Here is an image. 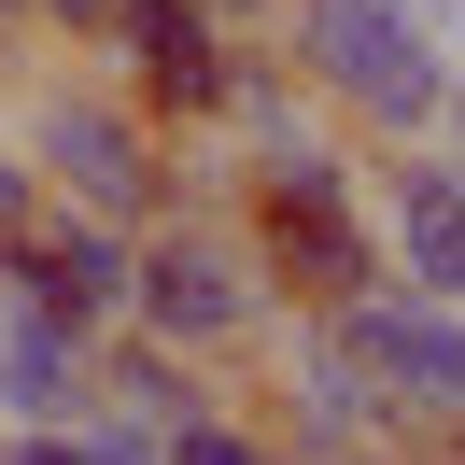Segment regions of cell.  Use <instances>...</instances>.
Returning a JSON list of instances; mask_svg holds the SVG:
<instances>
[{
  "label": "cell",
  "mask_w": 465,
  "mask_h": 465,
  "mask_svg": "<svg viewBox=\"0 0 465 465\" xmlns=\"http://www.w3.org/2000/svg\"><path fill=\"white\" fill-rule=\"evenodd\" d=\"M268 57L296 71V99L352 114L367 142H437L451 127V85H465L437 57L423 0H282L268 15Z\"/></svg>",
  "instance_id": "cell-1"
},
{
  "label": "cell",
  "mask_w": 465,
  "mask_h": 465,
  "mask_svg": "<svg viewBox=\"0 0 465 465\" xmlns=\"http://www.w3.org/2000/svg\"><path fill=\"white\" fill-rule=\"evenodd\" d=\"M240 240H254L268 296H296V311H352V296L381 282V226H367V170H352L324 127H296V142H254V198H240Z\"/></svg>",
  "instance_id": "cell-2"
},
{
  "label": "cell",
  "mask_w": 465,
  "mask_h": 465,
  "mask_svg": "<svg viewBox=\"0 0 465 465\" xmlns=\"http://www.w3.org/2000/svg\"><path fill=\"white\" fill-rule=\"evenodd\" d=\"M15 155L43 170L57 212H99V226H127V240L183 212V155H170V127H155L127 85H71V71H43L29 114H15Z\"/></svg>",
  "instance_id": "cell-3"
},
{
  "label": "cell",
  "mask_w": 465,
  "mask_h": 465,
  "mask_svg": "<svg viewBox=\"0 0 465 465\" xmlns=\"http://www.w3.org/2000/svg\"><path fill=\"white\" fill-rule=\"evenodd\" d=\"M268 324H282V296H268L240 212H198V198H183L170 226H142V254H127V339L212 367V352H254Z\"/></svg>",
  "instance_id": "cell-4"
},
{
  "label": "cell",
  "mask_w": 465,
  "mask_h": 465,
  "mask_svg": "<svg viewBox=\"0 0 465 465\" xmlns=\"http://www.w3.org/2000/svg\"><path fill=\"white\" fill-rule=\"evenodd\" d=\"M324 324H339V352L367 367V395H381L395 437H465V311H437V296H409V282H367Z\"/></svg>",
  "instance_id": "cell-5"
},
{
  "label": "cell",
  "mask_w": 465,
  "mask_h": 465,
  "mask_svg": "<svg viewBox=\"0 0 465 465\" xmlns=\"http://www.w3.org/2000/svg\"><path fill=\"white\" fill-rule=\"evenodd\" d=\"M367 226H381V282L465 311V155L451 142H395L367 170Z\"/></svg>",
  "instance_id": "cell-6"
},
{
  "label": "cell",
  "mask_w": 465,
  "mask_h": 465,
  "mask_svg": "<svg viewBox=\"0 0 465 465\" xmlns=\"http://www.w3.org/2000/svg\"><path fill=\"white\" fill-rule=\"evenodd\" d=\"M127 99H142V114L155 127H212V114H240V71H254L268 57V43H240V29H212V15H198V0H127Z\"/></svg>",
  "instance_id": "cell-7"
},
{
  "label": "cell",
  "mask_w": 465,
  "mask_h": 465,
  "mask_svg": "<svg viewBox=\"0 0 465 465\" xmlns=\"http://www.w3.org/2000/svg\"><path fill=\"white\" fill-rule=\"evenodd\" d=\"M127 254H142V240L99 226V212H43V226L0 254V296L43 311V324H71V339H127Z\"/></svg>",
  "instance_id": "cell-8"
},
{
  "label": "cell",
  "mask_w": 465,
  "mask_h": 465,
  "mask_svg": "<svg viewBox=\"0 0 465 465\" xmlns=\"http://www.w3.org/2000/svg\"><path fill=\"white\" fill-rule=\"evenodd\" d=\"M268 437H282L296 465H367L381 437H395L381 395H367V367L339 352V324H296V339H282V423H268Z\"/></svg>",
  "instance_id": "cell-9"
},
{
  "label": "cell",
  "mask_w": 465,
  "mask_h": 465,
  "mask_svg": "<svg viewBox=\"0 0 465 465\" xmlns=\"http://www.w3.org/2000/svg\"><path fill=\"white\" fill-rule=\"evenodd\" d=\"M0 423L15 437H85L99 423V339H71V324L0 296Z\"/></svg>",
  "instance_id": "cell-10"
},
{
  "label": "cell",
  "mask_w": 465,
  "mask_h": 465,
  "mask_svg": "<svg viewBox=\"0 0 465 465\" xmlns=\"http://www.w3.org/2000/svg\"><path fill=\"white\" fill-rule=\"evenodd\" d=\"M170 465H296L282 437H254V423H226V409H212V423H183L170 437Z\"/></svg>",
  "instance_id": "cell-11"
},
{
  "label": "cell",
  "mask_w": 465,
  "mask_h": 465,
  "mask_svg": "<svg viewBox=\"0 0 465 465\" xmlns=\"http://www.w3.org/2000/svg\"><path fill=\"white\" fill-rule=\"evenodd\" d=\"M43 212H57V198H43V170H29V155H15V127H0V254L29 240Z\"/></svg>",
  "instance_id": "cell-12"
},
{
  "label": "cell",
  "mask_w": 465,
  "mask_h": 465,
  "mask_svg": "<svg viewBox=\"0 0 465 465\" xmlns=\"http://www.w3.org/2000/svg\"><path fill=\"white\" fill-rule=\"evenodd\" d=\"M43 29H71V43H114V29H127V0H43Z\"/></svg>",
  "instance_id": "cell-13"
},
{
  "label": "cell",
  "mask_w": 465,
  "mask_h": 465,
  "mask_svg": "<svg viewBox=\"0 0 465 465\" xmlns=\"http://www.w3.org/2000/svg\"><path fill=\"white\" fill-rule=\"evenodd\" d=\"M15 465H85V437H15Z\"/></svg>",
  "instance_id": "cell-14"
}]
</instances>
